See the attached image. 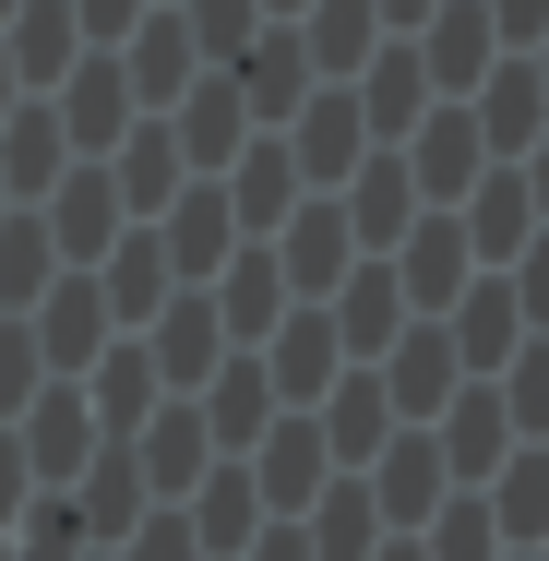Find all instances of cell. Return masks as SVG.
Returning a JSON list of instances; mask_svg holds the SVG:
<instances>
[{"instance_id": "cell-5", "label": "cell", "mask_w": 549, "mask_h": 561, "mask_svg": "<svg viewBox=\"0 0 549 561\" xmlns=\"http://www.w3.org/2000/svg\"><path fill=\"white\" fill-rule=\"evenodd\" d=\"M358 370H382V394H394V419L419 431V419H442L454 394H466V358H454V335L442 323H407V335L382 346V358H358Z\"/></svg>"}, {"instance_id": "cell-16", "label": "cell", "mask_w": 549, "mask_h": 561, "mask_svg": "<svg viewBox=\"0 0 549 561\" xmlns=\"http://www.w3.org/2000/svg\"><path fill=\"white\" fill-rule=\"evenodd\" d=\"M346 192H358V204H346V227H358V251H394V239L419 227V180H407V156H394V144H370Z\"/></svg>"}, {"instance_id": "cell-8", "label": "cell", "mask_w": 549, "mask_h": 561, "mask_svg": "<svg viewBox=\"0 0 549 561\" xmlns=\"http://www.w3.org/2000/svg\"><path fill=\"white\" fill-rule=\"evenodd\" d=\"M275 263H287V299H334V287L358 275V227H346V204H299V216L275 227Z\"/></svg>"}, {"instance_id": "cell-6", "label": "cell", "mask_w": 549, "mask_h": 561, "mask_svg": "<svg viewBox=\"0 0 549 561\" xmlns=\"http://www.w3.org/2000/svg\"><path fill=\"white\" fill-rule=\"evenodd\" d=\"M466 119H478V144H490V156L514 168V156H526V144L549 131V84H538V60H526V48H502V60L478 72V96H466Z\"/></svg>"}, {"instance_id": "cell-19", "label": "cell", "mask_w": 549, "mask_h": 561, "mask_svg": "<svg viewBox=\"0 0 549 561\" xmlns=\"http://www.w3.org/2000/svg\"><path fill=\"white\" fill-rule=\"evenodd\" d=\"M478 502H490V526H502V538H526V550H538V538H549V443H514L490 478H478Z\"/></svg>"}, {"instance_id": "cell-29", "label": "cell", "mask_w": 549, "mask_h": 561, "mask_svg": "<svg viewBox=\"0 0 549 561\" xmlns=\"http://www.w3.org/2000/svg\"><path fill=\"white\" fill-rule=\"evenodd\" d=\"M180 24H192L204 60H239V48L263 36V0H180Z\"/></svg>"}, {"instance_id": "cell-25", "label": "cell", "mask_w": 549, "mask_h": 561, "mask_svg": "<svg viewBox=\"0 0 549 561\" xmlns=\"http://www.w3.org/2000/svg\"><path fill=\"white\" fill-rule=\"evenodd\" d=\"M287 36H299V60H323V72H370V36H382V12H370V0H311Z\"/></svg>"}, {"instance_id": "cell-24", "label": "cell", "mask_w": 549, "mask_h": 561, "mask_svg": "<svg viewBox=\"0 0 549 561\" xmlns=\"http://www.w3.org/2000/svg\"><path fill=\"white\" fill-rule=\"evenodd\" d=\"M334 335H346V358H382V346L407 335V287H394V263H358V275H346Z\"/></svg>"}, {"instance_id": "cell-26", "label": "cell", "mask_w": 549, "mask_h": 561, "mask_svg": "<svg viewBox=\"0 0 549 561\" xmlns=\"http://www.w3.org/2000/svg\"><path fill=\"white\" fill-rule=\"evenodd\" d=\"M192 538H204L216 561L263 538V490H251V466H227V478H192Z\"/></svg>"}, {"instance_id": "cell-35", "label": "cell", "mask_w": 549, "mask_h": 561, "mask_svg": "<svg viewBox=\"0 0 549 561\" xmlns=\"http://www.w3.org/2000/svg\"><path fill=\"white\" fill-rule=\"evenodd\" d=\"M370 561H431V550H419V538H394V550H370Z\"/></svg>"}, {"instance_id": "cell-18", "label": "cell", "mask_w": 549, "mask_h": 561, "mask_svg": "<svg viewBox=\"0 0 549 561\" xmlns=\"http://www.w3.org/2000/svg\"><path fill=\"white\" fill-rule=\"evenodd\" d=\"M216 346H227L216 299H168V311H156V382H168V394H204V382H216Z\"/></svg>"}, {"instance_id": "cell-30", "label": "cell", "mask_w": 549, "mask_h": 561, "mask_svg": "<svg viewBox=\"0 0 549 561\" xmlns=\"http://www.w3.org/2000/svg\"><path fill=\"white\" fill-rule=\"evenodd\" d=\"M502 275H514V299H526V335H549V227L514 251V263H502Z\"/></svg>"}, {"instance_id": "cell-10", "label": "cell", "mask_w": 549, "mask_h": 561, "mask_svg": "<svg viewBox=\"0 0 549 561\" xmlns=\"http://www.w3.org/2000/svg\"><path fill=\"white\" fill-rule=\"evenodd\" d=\"M358 156H370L358 84H346V96H299V108H287V168H299V180H358Z\"/></svg>"}, {"instance_id": "cell-11", "label": "cell", "mask_w": 549, "mask_h": 561, "mask_svg": "<svg viewBox=\"0 0 549 561\" xmlns=\"http://www.w3.org/2000/svg\"><path fill=\"white\" fill-rule=\"evenodd\" d=\"M442 335H454V358H466V382H490V370L526 346V299H514V275H478V287L442 311Z\"/></svg>"}, {"instance_id": "cell-33", "label": "cell", "mask_w": 549, "mask_h": 561, "mask_svg": "<svg viewBox=\"0 0 549 561\" xmlns=\"http://www.w3.org/2000/svg\"><path fill=\"white\" fill-rule=\"evenodd\" d=\"M514 168H526V192H538V216H549V131L526 144V156H514Z\"/></svg>"}, {"instance_id": "cell-38", "label": "cell", "mask_w": 549, "mask_h": 561, "mask_svg": "<svg viewBox=\"0 0 549 561\" xmlns=\"http://www.w3.org/2000/svg\"><path fill=\"white\" fill-rule=\"evenodd\" d=\"M526 561H538V550H526Z\"/></svg>"}, {"instance_id": "cell-34", "label": "cell", "mask_w": 549, "mask_h": 561, "mask_svg": "<svg viewBox=\"0 0 549 561\" xmlns=\"http://www.w3.org/2000/svg\"><path fill=\"white\" fill-rule=\"evenodd\" d=\"M299 12H311V0H263V24H299Z\"/></svg>"}, {"instance_id": "cell-3", "label": "cell", "mask_w": 549, "mask_h": 561, "mask_svg": "<svg viewBox=\"0 0 549 561\" xmlns=\"http://www.w3.org/2000/svg\"><path fill=\"white\" fill-rule=\"evenodd\" d=\"M382 263H394V287H407V311H454V299L478 287V251H466V227H454V204H431V216L407 227V239H394Z\"/></svg>"}, {"instance_id": "cell-20", "label": "cell", "mask_w": 549, "mask_h": 561, "mask_svg": "<svg viewBox=\"0 0 549 561\" xmlns=\"http://www.w3.org/2000/svg\"><path fill=\"white\" fill-rule=\"evenodd\" d=\"M227 216L251 227V239L299 216V168H287V144H239V156H227Z\"/></svg>"}, {"instance_id": "cell-14", "label": "cell", "mask_w": 549, "mask_h": 561, "mask_svg": "<svg viewBox=\"0 0 549 561\" xmlns=\"http://www.w3.org/2000/svg\"><path fill=\"white\" fill-rule=\"evenodd\" d=\"M502 454H514V407H502V382H466V394L442 407V466H454V490H478Z\"/></svg>"}, {"instance_id": "cell-21", "label": "cell", "mask_w": 549, "mask_h": 561, "mask_svg": "<svg viewBox=\"0 0 549 561\" xmlns=\"http://www.w3.org/2000/svg\"><path fill=\"white\" fill-rule=\"evenodd\" d=\"M192 407H204V431H227V443H263V431L287 419V407H275V370H263V358H227V370L204 382V394H192Z\"/></svg>"}, {"instance_id": "cell-1", "label": "cell", "mask_w": 549, "mask_h": 561, "mask_svg": "<svg viewBox=\"0 0 549 561\" xmlns=\"http://www.w3.org/2000/svg\"><path fill=\"white\" fill-rule=\"evenodd\" d=\"M394 156H407V180H419V204H466V192H478V168H502V156L478 144V119H466V96H442V108L419 119V131H407Z\"/></svg>"}, {"instance_id": "cell-37", "label": "cell", "mask_w": 549, "mask_h": 561, "mask_svg": "<svg viewBox=\"0 0 549 561\" xmlns=\"http://www.w3.org/2000/svg\"><path fill=\"white\" fill-rule=\"evenodd\" d=\"M538 561H549V538H538Z\"/></svg>"}, {"instance_id": "cell-28", "label": "cell", "mask_w": 549, "mask_h": 561, "mask_svg": "<svg viewBox=\"0 0 549 561\" xmlns=\"http://www.w3.org/2000/svg\"><path fill=\"white\" fill-rule=\"evenodd\" d=\"M490 382H502V407H514V443H549V335H526Z\"/></svg>"}, {"instance_id": "cell-12", "label": "cell", "mask_w": 549, "mask_h": 561, "mask_svg": "<svg viewBox=\"0 0 549 561\" xmlns=\"http://www.w3.org/2000/svg\"><path fill=\"white\" fill-rule=\"evenodd\" d=\"M419 60H431V96H478V72L502 60V24H490V0H442L431 24H419Z\"/></svg>"}, {"instance_id": "cell-36", "label": "cell", "mask_w": 549, "mask_h": 561, "mask_svg": "<svg viewBox=\"0 0 549 561\" xmlns=\"http://www.w3.org/2000/svg\"><path fill=\"white\" fill-rule=\"evenodd\" d=\"M526 60H538V84H549V36H538V48H526Z\"/></svg>"}, {"instance_id": "cell-27", "label": "cell", "mask_w": 549, "mask_h": 561, "mask_svg": "<svg viewBox=\"0 0 549 561\" xmlns=\"http://www.w3.org/2000/svg\"><path fill=\"white\" fill-rule=\"evenodd\" d=\"M419 550H431V561H502V526H490V502H478V490H454L431 526H419Z\"/></svg>"}, {"instance_id": "cell-4", "label": "cell", "mask_w": 549, "mask_h": 561, "mask_svg": "<svg viewBox=\"0 0 549 561\" xmlns=\"http://www.w3.org/2000/svg\"><path fill=\"white\" fill-rule=\"evenodd\" d=\"M263 370H275V407H323V394L358 370V358H346V335H334V311H323V299H299V311L275 323V346H263Z\"/></svg>"}, {"instance_id": "cell-17", "label": "cell", "mask_w": 549, "mask_h": 561, "mask_svg": "<svg viewBox=\"0 0 549 561\" xmlns=\"http://www.w3.org/2000/svg\"><path fill=\"white\" fill-rule=\"evenodd\" d=\"M216 323L239 346H263L275 323H287V263L275 251H227V275H216Z\"/></svg>"}, {"instance_id": "cell-32", "label": "cell", "mask_w": 549, "mask_h": 561, "mask_svg": "<svg viewBox=\"0 0 549 561\" xmlns=\"http://www.w3.org/2000/svg\"><path fill=\"white\" fill-rule=\"evenodd\" d=\"M239 561H311V526H299V514H287V526H275V538H251V550Z\"/></svg>"}, {"instance_id": "cell-22", "label": "cell", "mask_w": 549, "mask_h": 561, "mask_svg": "<svg viewBox=\"0 0 549 561\" xmlns=\"http://www.w3.org/2000/svg\"><path fill=\"white\" fill-rule=\"evenodd\" d=\"M407 419H394V394H382V370H346V394L323 407V443H334V466H370V454L394 443Z\"/></svg>"}, {"instance_id": "cell-31", "label": "cell", "mask_w": 549, "mask_h": 561, "mask_svg": "<svg viewBox=\"0 0 549 561\" xmlns=\"http://www.w3.org/2000/svg\"><path fill=\"white\" fill-rule=\"evenodd\" d=\"M490 24H502V48H538V36H549V0H490Z\"/></svg>"}, {"instance_id": "cell-15", "label": "cell", "mask_w": 549, "mask_h": 561, "mask_svg": "<svg viewBox=\"0 0 549 561\" xmlns=\"http://www.w3.org/2000/svg\"><path fill=\"white\" fill-rule=\"evenodd\" d=\"M168 131H180V156H192V168H227V156L251 144V96H239V72H204V84L168 108Z\"/></svg>"}, {"instance_id": "cell-7", "label": "cell", "mask_w": 549, "mask_h": 561, "mask_svg": "<svg viewBox=\"0 0 549 561\" xmlns=\"http://www.w3.org/2000/svg\"><path fill=\"white\" fill-rule=\"evenodd\" d=\"M323 478H334L323 419H275V431L251 443V490H263V514H311V502H323Z\"/></svg>"}, {"instance_id": "cell-13", "label": "cell", "mask_w": 549, "mask_h": 561, "mask_svg": "<svg viewBox=\"0 0 549 561\" xmlns=\"http://www.w3.org/2000/svg\"><path fill=\"white\" fill-rule=\"evenodd\" d=\"M227 239H239V216H227V180H192V192L156 216V251H168V275H180V287H204V275H216Z\"/></svg>"}, {"instance_id": "cell-23", "label": "cell", "mask_w": 549, "mask_h": 561, "mask_svg": "<svg viewBox=\"0 0 549 561\" xmlns=\"http://www.w3.org/2000/svg\"><path fill=\"white\" fill-rule=\"evenodd\" d=\"M382 538H394V526H382L370 478H323V514H311V561H370Z\"/></svg>"}, {"instance_id": "cell-2", "label": "cell", "mask_w": 549, "mask_h": 561, "mask_svg": "<svg viewBox=\"0 0 549 561\" xmlns=\"http://www.w3.org/2000/svg\"><path fill=\"white\" fill-rule=\"evenodd\" d=\"M358 478H370V502H382V526H394V538H419L442 502H454V466H442V443H431V431H394V443L370 454Z\"/></svg>"}, {"instance_id": "cell-9", "label": "cell", "mask_w": 549, "mask_h": 561, "mask_svg": "<svg viewBox=\"0 0 549 561\" xmlns=\"http://www.w3.org/2000/svg\"><path fill=\"white\" fill-rule=\"evenodd\" d=\"M454 227H466V251L502 275V263H514V251H526L549 216H538V192H526V168H478V192L454 204Z\"/></svg>"}]
</instances>
